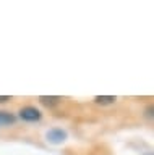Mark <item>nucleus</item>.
Instances as JSON below:
<instances>
[{
    "mask_svg": "<svg viewBox=\"0 0 154 155\" xmlns=\"http://www.w3.org/2000/svg\"><path fill=\"white\" fill-rule=\"evenodd\" d=\"M20 118L25 121H37L41 120V111L34 107H25L20 110Z\"/></svg>",
    "mask_w": 154,
    "mask_h": 155,
    "instance_id": "1",
    "label": "nucleus"
},
{
    "mask_svg": "<svg viewBox=\"0 0 154 155\" xmlns=\"http://www.w3.org/2000/svg\"><path fill=\"white\" fill-rule=\"evenodd\" d=\"M46 137H47V140H49V142H52V144H62V142L67 139V133H65L63 129H60V128H55V129L47 131Z\"/></svg>",
    "mask_w": 154,
    "mask_h": 155,
    "instance_id": "2",
    "label": "nucleus"
},
{
    "mask_svg": "<svg viewBox=\"0 0 154 155\" xmlns=\"http://www.w3.org/2000/svg\"><path fill=\"white\" fill-rule=\"evenodd\" d=\"M39 100H41V104H44L46 107H54V105L59 104L62 99L57 97V95H41Z\"/></svg>",
    "mask_w": 154,
    "mask_h": 155,
    "instance_id": "3",
    "label": "nucleus"
},
{
    "mask_svg": "<svg viewBox=\"0 0 154 155\" xmlns=\"http://www.w3.org/2000/svg\"><path fill=\"white\" fill-rule=\"evenodd\" d=\"M115 100L117 99H115L114 95H96L94 97V102L99 105H110V104H114Z\"/></svg>",
    "mask_w": 154,
    "mask_h": 155,
    "instance_id": "4",
    "label": "nucleus"
},
{
    "mask_svg": "<svg viewBox=\"0 0 154 155\" xmlns=\"http://www.w3.org/2000/svg\"><path fill=\"white\" fill-rule=\"evenodd\" d=\"M10 123H15V116L7 113V111H0V126L2 124H10Z\"/></svg>",
    "mask_w": 154,
    "mask_h": 155,
    "instance_id": "5",
    "label": "nucleus"
},
{
    "mask_svg": "<svg viewBox=\"0 0 154 155\" xmlns=\"http://www.w3.org/2000/svg\"><path fill=\"white\" fill-rule=\"evenodd\" d=\"M144 116H146L148 120H152L154 121V104L146 107V110H144Z\"/></svg>",
    "mask_w": 154,
    "mask_h": 155,
    "instance_id": "6",
    "label": "nucleus"
},
{
    "mask_svg": "<svg viewBox=\"0 0 154 155\" xmlns=\"http://www.w3.org/2000/svg\"><path fill=\"white\" fill-rule=\"evenodd\" d=\"M7 100H10L8 95H0V102H7Z\"/></svg>",
    "mask_w": 154,
    "mask_h": 155,
    "instance_id": "7",
    "label": "nucleus"
}]
</instances>
